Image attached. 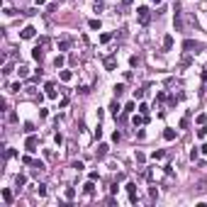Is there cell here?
<instances>
[{"label": "cell", "mask_w": 207, "mask_h": 207, "mask_svg": "<svg viewBox=\"0 0 207 207\" xmlns=\"http://www.w3.org/2000/svg\"><path fill=\"white\" fill-rule=\"evenodd\" d=\"M137 17H139L141 25H149V22H151V12H149L146 5H139V7H137Z\"/></svg>", "instance_id": "cell-1"}, {"label": "cell", "mask_w": 207, "mask_h": 207, "mask_svg": "<svg viewBox=\"0 0 207 207\" xmlns=\"http://www.w3.org/2000/svg\"><path fill=\"white\" fill-rule=\"evenodd\" d=\"M183 49H185L188 54H197V51L202 49V44H200V41H193V39H185V41H183Z\"/></svg>", "instance_id": "cell-2"}, {"label": "cell", "mask_w": 207, "mask_h": 207, "mask_svg": "<svg viewBox=\"0 0 207 207\" xmlns=\"http://www.w3.org/2000/svg\"><path fill=\"white\" fill-rule=\"evenodd\" d=\"M127 193H129V202L137 205L139 202V195H137V183H127Z\"/></svg>", "instance_id": "cell-3"}, {"label": "cell", "mask_w": 207, "mask_h": 207, "mask_svg": "<svg viewBox=\"0 0 207 207\" xmlns=\"http://www.w3.org/2000/svg\"><path fill=\"white\" fill-rule=\"evenodd\" d=\"M37 144H39V139H37L34 134H29V137L25 139V149H27L29 154H32V151H37Z\"/></svg>", "instance_id": "cell-4"}, {"label": "cell", "mask_w": 207, "mask_h": 207, "mask_svg": "<svg viewBox=\"0 0 207 207\" xmlns=\"http://www.w3.org/2000/svg\"><path fill=\"white\" fill-rule=\"evenodd\" d=\"M115 66H117V56L110 54V56L105 59V68H107V71H115Z\"/></svg>", "instance_id": "cell-5"}, {"label": "cell", "mask_w": 207, "mask_h": 207, "mask_svg": "<svg viewBox=\"0 0 207 207\" xmlns=\"http://www.w3.org/2000/svg\"><path fill=\"white\" fill-rule=\"evenodd\" d=\"M34 34H37V29L34 27H32V25H29V27H25V29H22V39H34Z\"/></svg>", "instance_id": "cell-6"}, {"label": "cell", "mask_w": 207, "mask_h": 207, "mask_svg": "<svg viewBox=\"0 0 207 207\" xmlns=\"http://www.w3.org/2000/svg\"><path fill=\"white\" fill-rule=\"evenodd\" d=\"M83 193H85V195H93V193H95V180L88 178V183L83 185Z\"/></svg>", "instance_id": "cell-7"}, {"label": "cell", "mask_w": 207, "mask_h": 207, "mask_svg": "<svg viewBox=\"0 0 207 207\" xmlns=\"http://www.w3.org/2000/svg\"><path fill=\"white\" fill-rule=\"evenodd\" d=\"M107 149H110L107 144H100V146H98V151H95V158H105V156H107Z\"/></svg>", "instance_id": "cell-8"}, {"label": "cell", "mask_w": 207, "mask_h": 207, "mask_svg": "<svg viewBox=\"0 0 207 207\" xmlns=\"http://www.w3.org/2000/svg\"><path fill=\"white\" fill-rule=\"evenodd\" d=\"M25 183H27V175H25V173H17V175H15V185H17V190H20Z\"/></svg>", "instance_id": "cell-9"}, {"label": "cell", "mask_w": 207, "mask_h": 207, "mask_svg": "<svg viewBox=\"0 0 207 207\" xmlns=\"http://www.w3.org/2000/svg\"><path fill=\"white\" fill-rule=\"evenodd\" d=\"M119 112H122V107H119V103H117V100H115V103H110V115H112V117H117Z\"/></svg>", "instance_id": "cell-10"}, {"label": "cell", "mask_w": 207, "mask_h": 207, "mask_svg": "<svg viewBox=\"0 0 207 207\" xmlns=\"http://www.w3.org/2000/svg\"><path fill=\"white\" fill-rule=\"evenodd\" d=\"M44 90H46V98H51V100L56 98V90H54V83H46V85H44Z\"/></svg>", "instance_id": "cell-11"}, {"label": "cell", "mask_w": 207, "mask_h": 207, "mask_svg": "<svg viewBox=\"0 0 207 207\" xmlns=\"http://www.w3.org/2000/svg\"><path fill=\"white\" fill-rule=\"evenodd\" d=\"M0 195H2V200H5V202H7V205H10V202H12V200H15V195H12V190H7V188H5V190H2V193H0Z\"/></svg>", "instance_id": "cell-12"}, {"label": "cell", "mask_w": 207, "mask_h": 207, "mask_svg": "<svg viewBox=\"0 0 207 207\" xmlns=\"http://www.w3.org/2000/svg\"><path fill=\"white\" fill-rule=\"evenodd\" d=\"M32 59H34V61H41V59H44V51H41V44L37 46L34 51H32Z\"/></svg>", "instance_id": "cell-13"}, {"label": "cell", "mask_w": 207, "mask_h": 207, "mask_svg": "<svg viewBox=\"0 0 207 207\" xmlns=\"http://www.w3.org/2000/svg\"><path fill=\"white\" fill-rule=\"evenodd\" d=\"M163 49H166V51H171V49H173V37L171 34L163 37Z\"/></svg>", "instance_id": "cell-14"}, {"label": "cell", "mask_w": 207, "mask_h": 207, "mask_svg": "<svg viewBox=\"0 0 207 207\" xmlns=\"http://www.w3.org/2000/svg\"><path fill=\"white\" fill-rule=\"evenodd\" d=\"M163 139H166V141H173V139H175V129H171V127L163 129Z\"/></svg>", "instance_id": "cell-15"}, {"label": "cell", "mask_w": 207, "mask_h": 207, "mask_svg": "<svg viewBox=\"0 0 207 207\" xmlns=\"http://www.w3.org/2000/svg\"><path fill=\"white\" fill-rule=\"evenodd\" d=\"M64 197H66V202H71V200L76 197V188H66V193H64Z\"/></svg>", "instance_id": "cell-16"}, {"label": "cell", "mask_w": 207, "mask_h": 207, "mask_svg": "<svg viewBox=\"0 0 207 207\" xmlns=\"http://www.w3.org/2000/svg\"><path fill=\"white\" fill-rule=\"evenodd\" d=\"M173 25H175V29H178V32L183 29V20H180V12H175V17H173Z\"/></svg>", "instance_id": "cell-17"}, {"label": "cell", "mask_w": 207, "mask_h": 207, "mask_svg": "<svg viewBox=\"0 0 207 207\" xmlns=\"http://www.w3.org/2000/svg\"><path fill=\"white\" fill-rule=\"evenodd\" d=\"M71 49V41L68 39H61V41H59V51H68Z\"/></svg>", "instance_id": "cell-18"}, {"label": "cell", "mask_w": 207, "mask_h": 207, "mask_svg": "<svg viewBox=\"0 0 207 207\" xmlns=\"http://www.w3.org/2000/svg\"><path fill=\"white\" fill-rule=\"evenodd\" d=\"M59 78H61V80H66V83H68L71 78H73V73H71V71H59Z\"/></svg>", "instance_id": "cell-19"}, {"label": "cell", "mask_w": 207, "mask_h": 207, "mask_svg": "<svg viewBox=\"0 0 207 207\" xmlns=\"http://www.w3.org/2000/svg\"><path fill=\"white\" fill-rule=\"evenodd\" d=\"M163 156H166V151H163V149H158V151H154V154H151V158H154V161H161Z\"/></svg>", "instance_id": "cell-20"}, {"label": "cell", "mask_w": 207, "mask_h": 207, "mask_svg": "<svg viewBox=\"0 0 207 207\" xmlns=\"http://www.w3.org/2000/svg\"><path fill=\"white\" fill-rule=\"evenodd\" d=\"M88 27H90V29H100V20H95V17L88 20Z\"/></svg>", "instance_id": "cell-21"}, {"label": "cell", "mask_w": 207, "mask_h": 207, "mask_svg": "<svg viewBox=\"0 0 207 207\" xmlns=\"http://www.w3.org/2000/svg\"><path fill=\"white\" fill-rule=\"evenodd\" d=\"M64 64H66V59H64V56H61V54H59V56H56V59H54V66H56V68H61V66H64Z\"/></svg>", "instance_id": "cell-22"}, {"label": "cell", "mask_w": 207, "mask_h": 207, "mask_svg": "<svg viewBox=\"0 0 207 207\" xmlns=\"http://www.w3.org/2000/svg\"><path fill=\"white\" fill-rule=\"evenodd\" d=\"M37 193H39V197H46V185H44V183L37 185Z\"/></svg>", "instance_id": "cell-23"}, {"label": "cell", "mask_w": 207, "mask_h": 207, "mask_svg": "<svg viewBox=\"0 0 207 207\" xmlns=\"http://www.w3.org/2000/svg\"><path fill=\"white\" fill-rule=\"evenodd\" d=\"M107 41H112V34H110V32L100 34V44H107Z\"/></svg>", "instance_id": "cell-24"}, {"label": "cell", "mask_w": 207, "mask_h": 207, "mask_svg": "<svg viewBox=\"0 0 207 207\" xmlns=\"http://www.w3.org/2000/svg\"><path fill=\"white\" fill-rule=\"evenodd\" d=\"M17 73H20V78H27L29 68H27V66H20V68H17Z\"/></svg>", "instance_id": "cell-25"}, {"label": "cell", "mask_w": 207, "mask_h": 207, "mask_svg": "<svg viewBox=\"0 0 207 207\" xmlns=\"http://www.w3.org/2000/svg\"><path fill=\"white\" fill-rule=\"evenodd\" d=\"M197 137H200V139L207 137V124H200V129H197Z\"/></svg>", "instance_id": "cell-26"}, {"label": "cell", "mask_w": 207, "mask_h": 207, "mask_svg": "<svg viewBox=\"0 0 207 207\" xmlns=\"http://www.w3.org/2000/svg\"><path fill=\"white\" fill-rule=\"evenodd\" d=\"M122 93H124V85H122V83H119V85H115V98H119Z\"/></svg>", "instance_id": "cell-27"}, {"label": "cell", "mask_w": 207, "mask_h": 207, "mask_svg": "<svg viewBox=\"0 0 207 207\" xmlns=\"http://www.w3.org/2000/svg\"><path fill=\"white\" fill-rule=\"evenodd\" d=\"M188 124H190V117H188V115H185V117H183V119H180V129H188Z\"/></svg>", "instance_id": "cell-28"}, {"label": "cell", "mask_w": 207, "mask_h": 207, "mask_svg": "<svg viewBox=\"0 0 207 207\" xmlns=\"http://www.w3.org/2000/svg\"><path fill=\"white\" fill-rule=\"evenodd\" d=\"M22 163H25V166H34V158H32V156H22Z\"/></svg>", "instance_id": "cell-29"}, {"label": "cell", "mask_w": 207, "mask_h": 207, "mask_svg": "<svg viewBox=\"0 0 207 207\" xmlns=\"http://www.w3.org/2000/svg\"><path fill=\"white\" fill-rule=\"evenodd\" d=\"M71 168H76V171H83L85 166H83V161H73V163H71Z\"/></svg>", "instance_id": "cell-30"}, {"label": "cell", "mask_w": 207, "mask_h": 207, "mask_svg": "<svg viewBox=\"0 0 207 207\" xmlns=\"http://www.w3.org/2000/svg\"><path fill=\"white\" fill-rule=\"evenodd\" d=\"M149 197H151V200H158V188H151V190H149Z\"/></svg>", "instance_id": "cell-31"}, {"label": "cell", "mask_w": 207, "mask_h": 207, "mask_svg": "<svg viewBox=\"0 0 207 207\" xmlns=\"http://www.w3.org/2000/svg\"><path fill=\"white\" fill-rule=\"evenodd\" d=\"M139 112H141V115H149V105H146V103H139Z\"/></svg>", "instance_id": "cell-32"}, {"label": "cell", "mask_w": 207, "mask_h": 207, "mask_svg": "<svg viewBox=\"0 0 207 207\" xmlns=\"http://www.w3.org/2000/svg\"><path fill=\"white\" fill-rule=\"evenodd\" d=\"M190 158L197 161V158H200V149H193V151H190Z\"/></svg>", "instance_id": "cell-33"}, {"label": "cell", "mask_w": 207, "mask_h": 207, "mask_svg": "<svg viewBox=\"0 0 207 207\" xmlns=\"http://www.w3.org/2000/svg\"><path fill=\"white\" fill-rule=\"evenodd\" d=\"M10 73H12V66H10V64H5V66H2V76H10Z\"/></svg>", "instance_id": "cell-34"}, {"label": "cell", "mask_w": 207, "mask_h": 207, "mask_svg": "<svg viewBox=\"0 0 207 207\" xmlns=\"http://www.w3.org/2000/svg\"><path fill=\"white\" fill-rule=\"evenodd\" d=\"M10 90H12V93H20V90H22V85H20V83H12V85H10Z\"/></svg>", "instance_id": "cell-35"}, {"label": "cell", "mask_w": 207, "mask_h": 207, "mask_svg": "<svg viewBox=\"0 0 207 207\" xmlns=\"http://www.w3.org/2000/svg\"><path fill=\"white\" fill-rule=\"evenodd\" d=\"M78 93H80V95H88V93H90V88H88V85H80V88H78Z\"/></svg>", "instance_id": "cell-36"}, {"label": "cell", "mask_w": 207, "mask_h": 207, "mask_svg": "<svg viewBox=\"0 0 207 207\" xmlns=\"http://www.w3.org/2000/svg\"><path fill=\"white\" fill-rule=\"evenodd\" d=\"M25 132H27V134H32V132H34V124H32V122H27V124H25Z\"/></svg>", "instance_id": "cell-37"}, {"label": "cell", "mask_w": 207, "mask_h": 207, "mask_svg": "<svg viewBox=\"0 0 207 207\" xmlns=\"http://www.w3.org/2000/svg\"><path fill=\"white\" fill-rule=\"evenodd\" d=\"M134 107H137L134 103H127V105H124V112H134Z\"/></svg>", "instance_id": "cell-38"}, {"label": "cell", "mask_w": 207, "mask_h": 207, "mask_svg": "<svg viewBox=\"0 0 207 207\" xmlns=\"http://www.w3.org/2000/svg\"><path fill=\"white\" fill-rule=\"evenodd\" d=\"M134 158H137L139 163H144V158H146V156H144V154H141V151H137V154H134Z\"/></svg>", "instance_id": "cell-39"}, {"label": "cell", "mask_w": 207, "mask_h": 207, "mask_svg": "<svg viewBox=\"0 0 207 207\" xmlns=\"http://www.w3.org/2000/svg\"><path fill=\"white\" fill-rule=\"evenodd\" d=\"M144 178H146V180H151V178H154V173H151V168H146V171H144Z\"/></svg>", "instance_id": "cell-40"}, {"label": "cell", "mask_w": 207, "mask_h": 207, "mask_svg": "<svg viewBox=\"0 0 207 207\" xmlns=\"http://www.w3.org/2000/svg\"><path fill=\"white\" fill-rule=\"evenodd\" d=\"M88 178H90V180H98L100 175H98V171H90V173H88Z\"/></svg>", "instance_id": "cell-41"}, {"label": "cell", "mask_w": 207, "mask_h": 207, "mask_svg": "<svg viewBox=\"0 0 207 207\" xmlns=\"http://www.w3.org/2000/svg\"><path fill=\"white\" fill-rule=\"evenodd\" d=\"M134 98H137V100H141V98H144V88H141V90H134Z\"/></svg>", "instance_id": "cell-42"}, {"label": "cell", "mask_w": 207, "mask_h": 207, "mask_svg": "<svg viewBox=\"0 0 207 207\" xmlns=\"http://www.w3.org/2000/svg\"><path fill=\"white\" fill-rule=\"evenodd\" d=\"M54 141H56V144H64V137H61V134L56 132V134H54Z\"/></svg>", "instance_id": "cell-43"}, {"label": "cell", "mask_w": 207, "mask_h": 207, "mask_svg": "<svg viewBox=\"0 0 207 207\" xmlns=\"http://www.w3.org/2000/svg\"><path fill=\"white\" fill-rule=\"evenodd\" d=\"M132 2H134V0H122V5H124V7H129Z\"/></svg>", "instance_id": "cell-44"}, {"label": "cell", "mask_w": 207, "mask_h": 207, "mask_svg": "<svg viewBox=\"0 0 207 207\" xmlns=\"http://www.w3.org/2000/svg\"><path fill=\"white\" fill-rule=\"evenodd\" d=\"M200 151H202V154H207V144H202V146H200Z\"/></svg>", "instance_id": "cell-45"}, {"label": "cell", "mask_w": 207, "mask_h": 207, "mask_svg": "<svg viewBox=\"0 0 207 207\" xmlns=\"http://www.w3.org/2000/svg\"><path fill=\"white\" fill-rule=\"evenodd\" d=\"M39 5H46V0H37V7H39Z\"/></svg>", "instance_id": "cell-46"}, {"label": "cell", "mask_w": 207, "mask_h": 207, "mask_svg": "<svg viewBox=\"0 0 207 207\" xmlns=\"http://www.w3.org/2000/svg\"><path fill=\"white\" fill-rule=\"evenodd\" d=\"M202 80H205V83H207V71H205V73H202Z\"/></svg>", "instance_id": "cell-47"}, {"label": "cell", "mask_w": 207, "mask_h": 207, "mask_svg": "<svg viewBox=\"0 0 207 207\" xmlns=\"http://www.w3.org/2000/svg\"><path fill=\"white\" fill-rule=\"evenodd\" d=\"M151 2H161V0H151Z\"/></svg>", "instance_id": "cell-48"}, {"label": "cell", "mask_w": 207, "mask_h": 207, "mask_svg": "<svg viewBox=\"0 0 207 207\" xmlns=\"http://www.w3.org/2000/svg\"><path fill=\"white\" fill-rule=\"evenodd\" d=\"M95 2H103V0H95Z\"/></svg>", "instance_id": "cell-49"}]
</instances>
